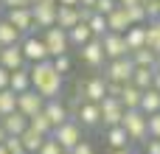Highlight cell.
<instances>
[{
	"instance_id": "cell-1",
	"label": "cell",
	"mask_w": 160,
	"mask_h": 154,
	"mask_svg": "<svg viewBox=\"0 0 160 154\" xmlns=\"http://www.w3.org/2000/svg\"><path fill=\"white\" fill-rule=\"evenodd\" d=\"M28 73H31V90H37L45 101H48V98H59V95H62L65 76L53 70L51 59H48V62H39V65H28Z\"/></svg>"
},
{
	"instance_id": "cell-2",
	"label": "cell",
	"mask_w": 160,
	"mask_h": 154,
	"mask_svg": "<svg viewBox=\"0 0 160 154\" xmlns=\"http://www.w3.org/2000/svg\"><path fill=\"white\" fill-rule=\"evenodd\" d=\"M121 126H124L129 143H146L149 140V115H143L141 109H127L121 118Z\"/></svg>"
},
{
	"instance_id": "cell-3",
	"label": "cell",
	"mask_w": 160,
	"mask_h": 154,
	"mask_svg": "<svg viewBox=\"0 0 160 154\" xmlns=\"http://www.w3.org/2000/svg\"><path fill=\"white\" fill-rule=\"evenodd\" d=\"M132 73H135V65L129 56H121V59H110L104 65V79L107 81H115V84H129L132 81Z\"/></svg>"
},
{
	"instance_id": "cell-4",
	"label": "cell",
	"mask_w": 160,
	"mask_h": 154,
	"mask_svg": "<svg viewBox=\"0 0 160 154\" xmlns=\"http://www.w3.org/2000/svg\"><path fill=\"white\" fill-rule=\"evenodd\" d=\"M51 137L59 143V149H62V152H73V146L84 140V137H82V126H79L73 118H70V121H65L62 126H56V129L51 132Z\"/></svg>"
},
{
	"instance_id": "cell-5",
	"label": "cell",
	"mask_w": 160,
	"mask_h": 154,
	"mask_svg": "<svg viewBox=\"0 0 160 154\" xmlns=\"http://www.w3.org/2000/svg\"><path fill=\"white\" fill-rule=\"evenodd\" d=\"M20 48H22V56H25V65H39V62H48V48L42 42V36L37 34H25L20 39Z\"/></svg>"
},
{
	"instance_id": "cell-6",
	"label": "cell",
	"mask_w": 160,
	"mask_h": 154,
	"mask_svg": "<svg viewBox=\"0 0 160 154\" xmlns=\"http://www.w3.org/2000/svg\"><path fill=\"white\" fill-rule=\"evenodd\" d=\"M42 42H45V48H48V56L53 59V56H65V53H70V42H68V31H62V28H45L42 31Z\"/></svg>"
},
{
	"instance_id": "cell-7",
	"label": "cell",
	"mask_w": 160,
	"mask_h": 154,
	"mask_svg": "<svg viewBox=\"0 0 160 154\" xmlns=\"http://www.w3.org/2000/svg\"><path fill=\"white\" fill-rule=\"evenodd\" d=\"M56 6L59 3H53V0H39L34 6H28L31 8V17H34V28H39V31L53 28L56 25Z\"/></svg>"
},
{
	"instance_id": "cell-8",
	"label": "cell",
	"mask_w": 160,
	"mask_h": 154,
	"mask_svg": "<svg viewBox=\"0 0 160 154\" xmlns=\"http://www.w3.org/2000/svg\"><path fill=\"white\" fill-rule=\"evenodd\" d=\"M98 109H101V126L104 129H110V126H121V118H124V107H121V101L118 98H104L101 104H98Z\"/></svg>"
},
{
	"instance_id": "cell-9",
	"label": "cell",
	"mask_w": 160,
	"mask_h": 154,
	"mask_svg": "<svg viewBox=\"0 0 160 154\" xmlns=\"http://www.w3.org/2000/svg\"><path fill=\"white\" fill-rule=\"evenodd\" d=\"M82 93H84V101L90 104H101L107 98V79L104 76H90L82 81Z\"/></svg>"
},
{
	"instance_id": "cell-10",
	"label": "cell",
	"mask_w": 160,
	"mask_h": 154,
	"mask_svg": "<svg viewBox=\"0 0 160 154\" xmlns=\"http://www.w3.org/2000/svg\"><path fill=\"white\" fill-rule=\"evenodd\" d=\"M101 48H104L107 62H110V59H121V56H129L127 42H124V34H112V31H107V34L101 36Z\"/></svg>"
},
{
	"instance_id": "cell-11",
	"label": "cell",
	"mask_w": 160,
	"mask_h": 154,
	"mask_svg": "<svg viewBox=\"0 0 160 154\" xmlns=\"http://www.w3.org/2000/svg\"><path fill=\"white\" fill-rule=\"evenodd\" d=\"M79 56H82V62L84 65H90V67H104L107 65V56H104V48H101V39H90L87 45H82L79 48Z\"/></svg>"
},
{
	"instance_id": "cell-12",
	"label": "cell",
	"mask_w": 160,
	"mask_h": 154,
	"mask_svg": "<svg viewBox=\"0 0 160 154\" xmlns=\"http://www.w3.org/2000/svg\"><path fill=\"white\" fill-rule=\"evenodd\" d=\"M42 107H45V98H42L37 90H25V93L17 95V112H22L25 118L42 112Z\"/></svg>"
},
{
	"instance_id": "cell-13",
	"label": "cell",
	"mask_w": 160,
	"mask_h": 154,
	"mask_svg": "<svg viewBox=\"0 0 160 154\" xmlns=\"http://www.w3.org/2000/svg\"><path fill=\"white\" fill-rule=\"evenodd\" d=\"M6 20L25 36V34H34V17H31V8H8L6 11Z\"/></svg>"
},
{
	"instance_id": "cell-14",
	"label": "cell",
	"mask_w": 160,
	"mask_h": 154,
	"mask_svg": "<svg viewBox=\"0 0 160 154\" xmlns=\"http://www.w3.org/2000/svg\"><path fill=\"white\" fill-rule=\"evenodd\" d=\"M42 112L48 115V121H51V126H53V129H56V126H62L65 121H70L68 107H65V101H62V98H48V101H45V107H42Z\"/></svg>"
},
{
	"instance_id": "cell-15",
	"label": "cell",
	"mask_w": 160,
	"mask_h": 154,
	"mask_svg": "<svg viewBox=\"0 0 160 154\" xmlns=\"http://www.w3.org/2000/svg\"><path fill=\"white\" fill-rule=\"evenodd\" d=\"M82 129H93V126H101V109H98V104H90V101H84L82 104V109H79V115L73 118Z\"/></svg>"
},
{
	"instance_id": "cell-16",
	"label": "cell",
	"mask_w": 160,
	"mask_h": 154,
	"mask_svg": "<svg viewBox=\"0 0 160 154\" xmlns=\"http://www.w3.org/2000/svg\"><path fill=\"white\" fill-rule=\"evenodd\" d=\"M0 67H6V70H20V67H25L22 48H20V45H6V48H0Z\"/></svg>"
},
{
	"instance_id": "cell-17",
	"label": "cell",
	"mask_w": 160,
	"mask_h": 154,
	"mask_svg": "<svg viewBox=\"0 0 160 154\" xmlns=\"http://www.w3.org/2000/svg\"><path fill=\"white\" fill-rule=\"evenodd\" d=\"M82 17H79V6H56V28L62 31H70L73 25H79Z\"/></svg>"
},
{
	"instance_id": "cell-18",
	"label": "cell",
	"mask_w": 160,
	"mask_h": 154,
	"mask_svg": "<svg viewBox=\"0 0 160 154\" xmlns=\"http://www.w3.org/2000/svg\"><path fill=\"white\" fill-rule=\"evenodd\" d=\"M127 28H132L129 17H127V8H124V6H115V8L107 14V31H112V34H127Z\"/></svg>"
},
{
	"instance_id": "cell-19",
	"label": "cell",
	"mask_w": 160,
	"mask_h": 154,
	"mask_svg": "<svg viewBox=\"0 0 160 154\" xmlns=\"http://www.w3.org/2000/svg\"><path fill=\"white\" fill-rule=\"evenodd\" d=\"M0 123H3V129H6V135H11V137H20V135L28 129V118H25L22 112H11V115L0 118Z\"/></svg>"
},
{
	"instance_id": "cell-20",
	"label": "cell",
	"mask_w": 160,
	"mask_h": 154,
	"mask_svg": "<svg viewBox=\"0 0 160 154\" xmlns=\"http://www.w3.org/2000/svg\"><path fill=\"white\" fill-rule=\"evenodd\" d=\"M124 42H127V51H129V53L146 48V25H132V28H127Z\"/></svg>"
},
{
	"instance_id": "cell-21",
	"label": "cell",
	"mask_w": 160,
	"mask_h": 154,
	"mask_svg": "<svg viewBox=\"0 0 160 154\" xmlns=\"http://www.w3.org/2000/svg\"><path fill=\"white\" fill-rule=\"evenodd\" d=\"M104 143L110 146V152H112V149H129V137H127L124 126H110V129H104Z\"/></svg>"
},
{
	"instance_id": "cell-22",
	"label": "cell",
	"mask_w": 160,
	"mask_h": 154,
	"mask_svg": "<svg viewBox=\"0 0 160 154\" xmlns=\"http://www.w3.org/2000/svg\"><path fill=\"white\" fill-rule=\"evenodd\" d=\"M8 90H14L17 95L31 90V73H28V65L20 67V70H11V79H8Z\"/></svg>"
},
{
	"instance_id": "cell-23",
	"label": "cell",
	"mask_w": 160,
	"mask_h": 154,
	"mask_svg": "<svg viewBox=\"0 0 160 154\" xmlns=\"http://www.w3.org/2000/svg\"><path fill=\"white\" fill-rule=\"evenodd\" d=\"M141 95H143V90H138L135 84H124L118 101H121L124 109H141Z\"/></svg>"
},
{
	"instance_id": "cell-24",
	"label": "cell",
	"mask_w": 160,
	"mask_h": 154,
	"mask_svg": "<svg viewBox=\"0 0 160 154\" xmlns=\"http://www.w3.org/2000/svg\"><path fill=\"white\" fill-rule=\"evenodd\" d=\"M90 39H93V34H90L87 22H79V25H73V28L68 31V42H70V48H82V45H87Z\"/></svg>"
},
{
	"instance_id": "cell-25",
	"label": "cell",
	"mask_w": 160,
	"mask_h": 154,
	"mask_svg": "<svg viewBox=\"0 0 160 154\" xmlns=\"http://www.w3.org/2000/svg\"><path fill=\"white\" fill-rule=\"evenodd\" d=\"M20 39H22V34L3 17V20H0V48H6V45H20Z\"/></svg>"
},
{
	"instance_id": "cell-26",
	"label": "cell",
	"mask_w": 160,
	"mask_h": 154,
	"mask_svg": "<svg viewBox=\"0 0 160 154\" xmlns=\"http://www.w3.org/2000/svg\"><path fill=\"white\" fill-rule=\"evenodd\" d=\"M141 112L143 115H155L160 112V93L158 90H143V95H141Z\"/></svg>"
},
{
	"instance_id": "cell-27",
	"label": "cell",
	"mask_w": 160,
	"mask_h": 154,
	"mask_svg": "<svg viewBox=\"0 0 160 154\" xmlns=\"http://www.w3.org/2000/svg\"><path fill=\"white\" fill-rule=\"evenodd\" d=\"M20 140H22V149H25L28 154H37L39 146H42V140H45V135H39V132H34V129L28 126V129L20 135Z\"/></svg>"
},
{
	"instance_id": "cell-28",
	"label": "cell",
	"mask_w": 160,
	"mask_h": 154,
	"mask_svg": "<svg viewBox=\"0 0 160 154\" xmlns=\"http://www.w3.org/2000/svg\"><path fill=\"white\" fill-rule=\"evenodd\" d=\"M146 48L155 56L160 53V20H149L146 22Z\"/></svg>"
},
{
	"instance_id": "cell-29",
	"label": "cell",
	"mask_w": 160,
	"mask_h": 154,
	"mask_svg": "<svg viewBox=\"0 0 160 154\" xmlns=\"http://www.w3.org/2000/svg\"><path fill=\"white\" fill-rule=\"evenodd\" d=\"M152 79H155V67H135L129 84H135L138 90H149L152 87Z\"/></svg>"
},
{
	"instance_id": "cell-30",
	"label": "cell",
	"mask_w": 160,
	"mask_h": 154,
	"mask_svg": "<svg viewBox=\"0 0 160 154\" xmlns=\"http://www.w3.org/2000/svg\"><path fill=\"white\" fill-rule=\"evenodd\" d=\"M28 126H31L34 132L45 135V137H51V132H53V126H51V121H48V115H45V112H37V115H31V118H28Z\"/></svg>"
},
{
	"instance_id": "cell-31",
	"label": "cell",
	"mask_w": 160,
	"mask_h": 154,
	"mask_svg": "<svg viewBox=\"0 0 160 154\" xmlns=\"http://www.w3.org/2000/svg\"><path fill=\"white\" fill-rule=\"evenodd\" d=\"M17 112V93L14 90H0V118Z\"/></svg>"
},
{
	"instance_id": "cell-32",
	"label": "cell",
	"mask_w": 160,
	"mask_h": 154,
	"mask_svg": "<svg viewBox=\"0 0 160 154\" xmlns=\"http://www.w3.org/2000/svg\"><path fill=\"white\" fill-rule=\"evenodd\" d=\"M129 59H132V65H135V67H155V53H152L149 48L132 51V53H129Z\"/></svg>"
},
{
	"instance_id": "cell-33",
	"label": "cell",
	"mask_w": 160,
	"mask_h": 154,
	"mask_svg": "<svg viewBox=\"0 0 160 154\" xmlns=\"http://www.w3.org/2000/svg\"><path fill=\"white\" fill-rule=\"evenodd\" d=\"M87 28H90V34H93L96 39H101V36L107 34V17H104V14H96V11H93V17L87 20Z\"/></svg>"
},
{
	"instance_id": "cell-34",
	"label": "cell",
	"mask_w": 160,
	"mask_h": 154,
	"mask_svg": "<svg viewBox=\"0 0 160 154\" xmlns=\"http://www.w3.org/2000/svg\"><path fill=\"white\" fill-rule=\"evenodd\" d=\"M127 8V17H129V22L132 25H146L149 20H146V11H143V6L138 3V6H124Z\"/></svg>"
},
{
	"instance_id": "cell-35",
	"label": "cell",
	"mask_w": 160,
	"mask_h": 154,
	"mask_svg": "<svg viewBox=\"0 0 160 154\" xmlns=\"http://www.w3.org/2000/svg\"><path fill=\"white\" fill-rule=\"evenodd\" d=\"M51 65H53V70L62 73V76H68V73L73 70V59H70V53H65V56H53Z\"/></svg>"
},
{
	"instance_id": "cell-36",
	"label": "cell",
	"mask_w": 160,
	"mask_h": 154,
	"mask_svg": "<svg viewBox=\"0 0 160 154\" xmlns=\"http://www.w3.org/2000/svg\"><path fill=\"white\" fill-rule=\"evenodd\" d=\"M3 149H6L8 154H28L25 149H22V140H20V137H11V135L3 140Z\"/></svg>"
},
{
	"instance_id": "cell-37",
	"label": "cell",
	"mask_w": 160,
	"mask_h": 154,
	"mask_svg": "<svg viewBox=\"0 0 160 154\" xmlns=\"http://www.w3.org/2000/svg\"><path fill=\"white\" fill-rule=\"evenodd\" d=\"M143 11H146V20H160V0H141Z\"/></svg>"
},
{
	"instance_id": "cell-38",
	"label": "cell",
	"mask_w": 160,
	"mask_h": 154,
	"mask_svg": "<svg viewBox=\"0 0 160 154\" xmlns=\"http://www.w3.org/2000/svg\"><path fill=\"white\" fill-rule=\"evenodd\" d=\"M37 154H62V149H59V143L53 140V137H45L42 140V146H39V152Z\"/></svg>"
},
{
	"instance_id": "cell-39",
	"label": "cell",
	"mask_w": 160,
	"mask_h": 154,
	"mask_svg": "<svg viewBox=\"0 0 160 154\" xmlns=\"http://www.w3.org/2000/svg\"><path fill=\"white\" fill-rule=\"evenodd\" d=\"M115 6H118L115 0H96V6H93V11H96V14H104V17H107V14H110V11L115 8Z\"/></svg>"
},
{
	"instance_id": "cell-40",
	"label": "cell",
	"mask_w": 160,
	"mask_h": 154,
	"mask_svg": "<svg viewBox=\"0 0 160 154\" xmlns=\"http://www.w3.org/2000/svg\"><path fill=\"white\" fill-rule=\"evenodd\" d=\"M149 137H160V112L149 115Z\"/></svg>"
},
{
	"instance_id": "cell-41",
	"label": "cell",
	"mask_w": 160,
	"mask_h": 154,
	"mask_svg": "<svg viewBox=\"0 0 160 154\" xmlns=\"http://www.w3.org/2000/svg\"><path fill=\"white\" fill-rule=\"evenodd\" d=\"M70 154H96V149H93V143L90 140H82V143H76L73 146V152Z\"/></svg>"
},
{
	"instance_id": "cell-42",
	"label": "cell",
	"mask_w": 160,
	"mask_h": 154,
	"mask_svg": "<svg viewBox=\"0 0 160 154\" xmlns=\"http://www.w3.org/2000/svg\"><path fill=\"white\" fill-rule=\"evenodd\" d=\"M143 154H160V137H149L143 143Z\"/></svg>"
},
{
	"instance_id": "cell-43",
	"label": "cell",
	"mask_w": 160,
	"mask_h": 154,
	"mask_svg": "<svg viewBox=\"0 0 160 154\" xmlns=\"http://www.w3.org/2000/svg\"><path fill=\"white\" fill-rule=\"evenodd\" d=\"M121 90H124V84H115V81H107V95H110V98H118V95H121Z\"/></svg>"
},
{
	"instance_id": "cell-44",
	"label": "cell",
	"mask_w": 160,
	"mask_h": 154,
	"mask_svg": "<svg viewBox=\"0 0 160 154\" xmlns=\"http://www.w3.org/2000/svg\"><path fill=\"white\" fill-rule=\"evenodd\" d=\"M0 6H6V8H28V0H0Z\"/></svg>"
},
{
	"instance_id": "cell-45",
	"label": "cell",
	"mask_w": 160,
	"mask_h": 154,
	"mask_svg": "<svg viewBox=\"0 0 160 154\" xmlns=\"http://www.w3.org/2000/svg\"><path fill=\"white\" fill-rule=\"evenodd\" d=\"M8 79H11V70L0 67V90H8Z\"/></svg>"
},
{
	"instance_id": "cell-46",
	"label": "cell",
	"mask_w": 160,
	"mask_h": 154,
	"mask_svg": "<svg viewBox=\"0 0 160 154\" xmlns=\"http://www.w3.org/2000/svg\"><path fill=\"white\" fill-rule=\"evenodd\" d=\"M152 90H158V93H160V73H158V70H155V79H152Z\"/></svg>"
},
{
	"instance_id": "cell-47",
	"label": "cell",
	"mask_w": 160,
	"mask_h": 154,
	"mask_svg": "<svg viewBox=\"0 0 160 154\" xmlns=\"http://www.w3.org/2000/svg\"><path fill=\"white\" fill-rule=\"evenodd\" d=\"M79 6H84V8H93V6H96V0H79Z\"/></svg>"
},
{
	"instance_id": "cell-48",
	"label": "cell",
	"mask_w": 160,
	"mask_h": 154,
	"mask_svg": "<svg viewBox=\"0 0 160 154\" xmlns=\"http://www.w3.org/2000/svg\"><path fill=\"white\" fill-rule=\"evenodd\" d=\"M141 0H118V6H138Z\"/></svg>"
},
{
	"instance_id": "cell-49",
	"label": "cell",
	"mask_w": 160,
	"mask_h": 154,
	"mask_svg": "<svg viewBox=\"0 0 160 154\" xmlns=\"http://www.w3.org/2000/svg\"><path fill=\"white\" fill-rule=\"evenodd\" d=\"M59 6H79V0H56Z\"/></svg>"
},
{
	"instance_id": "cell-50",
	"label": "cell",
	"mask_w": 160,
	"mask_h": 154,
	"mask_svg": "<svg viewBox=\"0 0 160 154\" xmlns=\"http://www.w3.org/2000/svg\"><path fill=\"white\" fill-rule=\"evenodd\" d=\"M110 154H132V149H112Z\"/></svg>"
},
{
	"instance_id": "cell-51",
	"label": "cell",
	"mask_w": 160,
	"mask_h": 154,
	"mask_svg": "<svg viewBox=\"0 0 160 154\" xmlns=\"http://www.w3.org/2000/svg\"><path fill=\"white\" fill-rule=\"evenodd\" d=\"M8 135H6V129H3V123H0V146H3V140H6Z\"/></svg>"
},
{
	"instance_id": "cell-52",
	"label": "cell",
	"mask_w": 160,
	"mask_h": 154,
	"mask_svg": "<svg viewBox=\"0 0 160 154\" xmlns=\"http://www.w3.org/2000/svg\"><path fill=\"white\" fill-rule=\"evenodd\" d=\"M155 70H158V73H160V53H158V56H155Z\"/></svg>"
},
{
	"instance_id": "cell-53",
	"label": "cell",
	"mask_w": 160,
	"mask_h": 154,
	"mask_svg": "<svg viewBox=\"0 0 160 154\" xmlns=\"http://www.w3.org/2000/svg\"><path fill=\"white\" fill-rule=\"evenodd\" d=\"M34 3H39V0H28V6H34Z\"/></svg>"
},
{
	"instance_id": "cell-54",
	"label": "cell",
	"mask_w": 160,
	"mask_h": 154,
	"mask_svg": "<svg viewBox=\"0 0 160 154\" xmlns=\"http://www.w3.org/2000/svg\"><path fill=\"white\" fill-rule=\"evenodd\" d=\"M0 154H8V152H6V149H3V146H0Z\"/></svg>"
},
{
	"instance_id": "cell-55",
	"label": "cell",
	"mask_w": 160,
	"mask_h": 154,
	"mask_svg": "<svg viewBox=\"0 0 160 154\" xmlns=\"http://www.w3.org/2000/svg\"><path fill=\"white\" fill-rule=\"evenodd\" d=\"M62 154H70V152H62Z\"/></svg>"
},
{
	"instance_id": "cell-56",
	"label": "cell",
	"mask_w": 160,
	"mask_h": 154,
	"mask_svg": "<svg viewBox=\"0 0 160 154\" xmlns=\"http://www.w3.org/2000/svg\"><path fill=\"white\" fill-rule=\"evenodd\" d=\"M53 3H56V0H53Z\"/></svg>"
}]
</instances>
